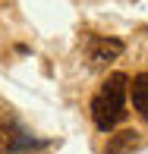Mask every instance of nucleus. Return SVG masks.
I'll use <instances>...</instances> for the list:
<instances>
[{
  "instance_id": "nucleus-1",
  "label": "nucleus",
  "mask_w": 148,
  "mask_h": 154,
  "mask_svg": "<svg viewBox=\"0 0 148 154\" xmlns=\"http://www.w3.org/2000/svg\"><path fill=\"white\" fill-rule=\"evenodd\" d=\"M126 94H129V79L123 72H110L107 82L101 85V91L91 97V120L101 132L117 129L126 120Z\"/></svg>"
},
{
  "instance_id": "nucleus-2",
  "label": "nucleus",
  "mask_w": 148,
  "mask_h": 154,
  "mask_svg": "<svg viewBox=\"0 0 148 154\" xmlns=\"http://www.w3.org/2000/svg\"><path fill=\"white\" fill-rule=\"evenodd\" d=\"M35 138L22 126H16L13 120H0V154H19V151H29L35 148Z\"/></svg>"
},
{
  "instance_id": "nucleus-3",
  "label": "nucleus",
  "mask_w": 148,
  "mask_h": 154,
  "mask_svg": "<svg viewBox=\"0 0 148 154\" xmlns=\"http://www.w3.org/2000/svg\"><path fill=\"white\" fill-rule=\"evenodd\" d=\"M120 54H123V41H117V38H95L88 57H91V66H104V63L117 60Z\"/></svg>"
},
{
  "instance_id": "nucleus-4",
  "label": "nucleus",
  "mask_w": 148,
  "mask_h": 154,
  "mask_svg": "<svg viewBox=\"0 0 148 154\" xmlns=\"http://www.w3.org/2000/svg\"><path fill=\"white\" fill-rule=\"evenodd\" d=\"M136 148H139V132L136 129H123V132H117V135H110L104 154H132Z\"/></svg>"
},
{
  "instance_id": "nucleus-5",
  "label": "nucleus",
  "mask_w": 148,
  "mask_h": 154,
  "mask_svg": "<svg viewBox=\"0 0 148 154\" xmlns=\"http://www.w3.org/2000/svg\"><path fill=\"white\" fill-rule=\"evenodd\" d=\"M129 94H132V107H136V113L142 116V120H148V72H139L136 79H132Z\"/></svg>"
}]
</instances>
